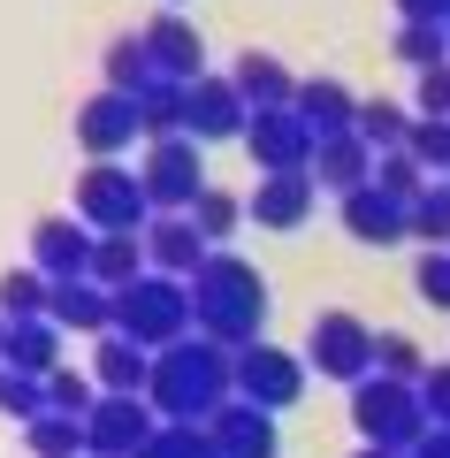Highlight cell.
Listing matches in <instances>:
<instances>
[{
  "instance_id": "obj_12",
  "label": "cell",
  "mask_w": 450,
  "mask_h": 458,
  "mask_svg": "<svg viewBox=\"0 0 450 458\" xmlns=\"http://www.w3.org/2000/svg\"><path fill=\"white\" fill-rule=\"evenodd\" d=\"M214 451L222 458H275V420L259 405H222L214 412Z\"/></svg>"
},
{
  "instance_id": "obj_4",
  "label": "cell",
  "mask_w": 450,
  "mask_h": 458,
  "mask_svg": "<svg viewBox=\"0 0 450 458\" xmlns=\"http://www.w3.org/2000/svg\"><path fill=\"white\" fill-rule=\"evenodd\" d=\"M359 428L374 451H420L428 443V405L412 382H359Z\"/></svg>"
},
{
  "instance_id": "obj_19",
  "label": "cell",
  "mask_w": 450,
  "mask_h": 458,
  "mask_svg": "<svg viewBox=\"0 0 450 458\" xmlns=\"http://www.w3.org/2000/svg\"><path fill=\"white\" fill-rule=\"evenodd\" d=\"M298 123L321 131V138H344L352 131V99H344L336 84H306V92H298Z\"/></svg>"
},
{
  "instance_id": "obj_26",
  "label": "cell",
  "mask_w": 450,
  "mask_h": 458,
  "mask_svg": "<svg viewBox=\"0 0 450 458\" xmlns=\"http://www.w3.org/2000/svg\"><path fill=\"white\" fill-rule=\"evenodd\" d=\"M138 458H222V451H214V436H199V428H161Z\"/></svg>"
},
{
  "instance_id": "obj_7",
  "label": "cell",
  "mask_w": 450,
  "mask_h": 458,
  "mask_svg": "<svg viewBox=\"0 0 450 458\" xmlns=\"http://www.w3.org/2000/svg\"><path fill=\"white\" fill-rule=\"evenodd\" d=\"M298 360L290 352H275V344H244L237 352V390H244V405H259V412H275V405H290L298 397Z\"/></svg>"
},
{
  "instance_id": "obj_2",
  "label": "cell",
  "mask_w": 450,
  "mask_h": 458,
  "mask_svg": "<svg viewBox=\"0 0 450 458\" xmlns=\"http://www.w3.org/2000/svg\"><path fill=\"white\" fill-rule=\"evenodd\" d=\"M259 306H267V291H259V276L244 260H222V252H214L191 276V313H199V328H207L214 344H252Z\"/></svg>"
},
{
  "instance_id": "obj_21",
  "label": "cell",
  "mask_w": 450,
  "mask_h": 458,
  "mask_svg": "<svg viewBox=\"0 0 450 458\" xmlns=\"http://www.w3.org/2000/svg\"><path fill=\"white\" fill-rule=\"evenodd\" d=\"M367 138H321V183H336L344 199L352 191H367Z\"/></svg>"
},
{
  "instance_id": "obj_17",
  "label": "cell",
  "mask_w": 450,
  "mask_h": 458,
  "mask_svg": "<svg viewBox=\"0 0 450 458\" xmlns=\"http://www.w3.org/2000/svg\"><path fill=\"white\" fill-rule=\"evenodd\" d=\"M77 131H84V146H92V153H115L130 131H138V107L107 92V99H92V107H84V123H77Z\"/></svg>"
},
{
  "instance_id": "obj_40",
  "label": "cell",
  "mask_w": 450,
  "mask_h": 458,
  "mask_svg": "<svg viewBox=\"0 0 450 458\" xmlns=\"http://www.w3.org/2000/svg\"><path fill=\"white\" fill-rule=\"evenodd\" d=\"M367 458H397V451H367Z\"/></svg>"
},
{
  "instance_id": "obj_29",
  "label": "cell",
  "mask_w": 450,
  "mask_h": 458,
  "mask_svg": "<svg viewBox=\"0 0 450 458\" xmlns=\"http://www.w3.org/2000/svg\"><path fill=\"white\" fill-rule=\"evenodd\" d=\"M0 412H47V382L38 375H16V367H8V375H0Z\"/></svg>"
},
{
  "instance_id": "obj_6",
  "label": "cell",
  "mask_w": 450,
  "mask_h": 458,
  "mask_svg": "<svg viewBox=\"0 0 450 458\" xmlns=\"http://www.w3.org/2000/svg\"><path fill=\"white\" fill-rule=\"evenodd\" d=\"M153 443V420H145L138 397H99L92 420H84V451L92 458H138Z\"/></svg>"
},
{
  "instance_id": "obj_8",
  "label": "cell",
  "mask_w": 450,
  "mask_h": 458,
  "mask_svg": "<svg viewBox=\"0 0 450 458\" xmlns=\"http://www.w3.org/2000/svg\"><path fill=\"white\" fill-rule=\"evenodd\" d=\"M313 367L336 375V382H359L374 367V336L352 321V313H321V321H313Z\"/></svg>"
},
{
  "instance_id": "obj_32",
  "label": "cell",
  "mask_w": 450,
  "mask_h": 458,
  "mask_svg": "<svg viewBox=\"0 0 450 458\" xmlns=\"http://www.w3.org/2000/svg\"><path fill=\"white\" fill-rule=\"evenodd\" d=\"M244 92H252L259 99V114H275V99H283V69H275V62H244Z\"/></svg>"
},
{
  "instance_id": "obj_5",
  "label": "cell",
  "mask_w": 450,
  "mask_h": 458,
  "mask_svg": "<svg viewBox=\"0 0 450 458\" xmlns=\"http://www.w3.org/2000/svg\"><path fill=\"white\" fill-rule=\"evenodd\" d=\"M77 199H84V222H99L107 237H130L145 222V207H153L145 199V176H123V168H92Z\"/></svg>"
},
{
  "instance_id": "obj_1",
  "label": "cell",
  "mask_w": 450,
  "mask_h": 458,
  "mask_svg": "<svg viewBox=\"0 0 450 458\" xmlns=\"http://www.w3.org/2000/svg\"><path fill=\"white\" fill-rule=\"evenodd\" d=\"M229 382H237V360H222L214 344H168L161 360H153V405L176 428H191V420H214L222 412Z\"/></svg>"
},
{
  "instance_id": "obj_13",
  "label": "cell",
  "mask_w": 450,
  "mask_h": 458,
  "mask_svg": "<svg viewBox=\"0 0 450 458\" xmlns=\"http://www.w3.org/2000/svg\"><path fill=\"white\" fill-rule=\"evenodd\" d=\"M47 321H54V328H107V321H115V291H99L92 276H69V283H54Z\"/></svg>"
},
{
  "instance_id": "obj_20",
  "label": "cell",
  "mask_w": 450,
  "mask_h": 458,
  "mask_svg": "<svg viewBox=\"0 0 450 458\" xmlns=\"http://www.w3.org/2000/svg\"><path fill=\"white\" fill-rule=\"evenodd\" d=\"M183 123H191L199 138H229L237 131V92H229V84H199L191 107H183Z\"/></svg>"
},
{
  "instance_id": "obj_10",
  "label": "cell",
  "mask_w": 450,
  "mask_h": 458,
  "mask_svg": "<svg viewBox=\"0 0 450 458\" xmlns=\"http://www.w3.org/2000/svg\"><path fill=\"white\" fill-rule=\"evenodd\" d=\"M145 199L153 207H199V153L183 138H161L145 161Z\"/></svg>"
},
{
  "instance_id": "obj_38",
  "label": "cell",
  "mask_w": 450,
  "mask_h": 458,
  "mask_svg": "<svg viewBox=\"0 0 450 458\" xmlns=\"http://www.w3.org/2000/svg\"><path fill=\"white\" fill-rule=\"evenodd\" d=\"M412 458H450V428H428V443H420Z\"/></svg>"
},
{
  "instance_id": "obj_11",
  "label": "cell",
  "mask_w": 450,
  "mask_h": 458,
  "mask_svg": "<svg viewBox=\"0 0 450 458\" xmlns=\"http://www.w3.org/2000/svg\"><path fill=\"white\" fill-rule=\"evenodd\" d=\"M344 222H352V237H367V245H397V237H412V207L389 199L382 183H367V191L344 199Z\"/></svg>"
},
{
  "instance_id": "obj_23",
  "label": "cell",
  "mask_w": 450,
  "mask_h": 458,
  "mask_svg": "<svg viewBox=\"0 0 450 458\" xmlns=\"http://www.w3.org/2000/svg\"><path fill=\"white\" fill-rule=\"evenodd\" d=\"M31 451L38 458H77L84 451V420H69V412H38V420H31Z\"/></svg>"
},
{
  "instance_id": "obj_33",
  "label": "cell",
  "mask_w": 450,
  "mask_h": 458,
  "mask_svg": "<svg viewBox=\"0 0 450 458\" xmlns=\"http://www.w3.org/2000/svg\"><path fill=\"white\" fill-rule=\"evenodd\" d=\"M420 291H428V306H450V252H428L420 260Z\"/></svg>"
},
{
  "instance_id": "obj_22",
  "label": "cell",
  "mask_w": 450,
  "mask_h": 458,
  "mask_svg": "<svg viewBox=\"0 0 450 458\" xmlns=\"http://www.w3.org/2000/svg\"><path fill=\"white\" fill-rule=\"evenodd\" d=\"M92 283H99V291H130V283H138V237H99Z\"/></svg>"
},
{
  "instance_id": "obj_14",
  "label": "cell",
  "mask_w": 450,
  "mask_h": 458,
  "mask_svg": "<svg viewBox=\"0 0 450 458\" xmlns=\"http://www.w3.org/2000/svg\"><path fill=\"white\" fill-rule=\"evenodd\" d=\"M92 237H84L77 222H38V267H47L54 283H69V276H92Z\"/></svg>"
},
{
  "instance_id": "obj_3",
  "label": "cell",
  "mask_w": 450,
  "mask_h": 458,
  "mask_svg": "<svg viewBox=\"0 0 450 458\" xmlns=\"http://www.w3.org/2000/svg\"><path fill=\"white\" fill-rule=\"evenodd\" d=\"M183 321H191V291L168 276H138L130 291H115V336L145 344V352L183 344Z\"/></svg>"
},
{
  "instance_id": "obj_31",
  "label": "cell",
  "mask_w": 450,
  "mask_h": 458,
  "mask_svg": "<svg viewBox=\"0 0 450 458\" xmlns=\"http://www.w3.org/2000/svg\"><path fill=\"white\" fill-rule=\"evenodd\" d=\"M359 138H367V146H389V138H404V114L389 107V99H374V107H359Z\"/></svg>"
},
{
  "instance_id": "obj_15",
  "label": "cell",
  "mask_w": 450,
  "mask_h": 458,
  "mask_svg": "<svg viewBox=\"0 0 450 458\" xmlns=\"http://www.w3.org/2000/svg\"><path fill=\"white\" fill-rule=\"evenodd\" d=\"M145 252L161 260V276H199V267H207V237H199V222H153V229H145Z\"/></svg>"
},
{
  "instance_id": "obj_35",
  "label": "cell",
  "mask_w": 450,
  "mask_h": 458,
  "mask_svg": "<svg viewBox=\"0 0 450 458\" xmlns=\"http://www.w3.org/2000/svg\"><path fill=\"white\" fill-rule=\"evenodd\" d=\"M229 222H237V207H229L222 191H199V237H222Z\"/></svg>"
},
{
  "instance_id": "obj_18",
  "label": "cell",
  "mask_w": 450,
  "mask_h": 458,
  "mask_svg": "<svg viewBox=\"0 0 450 458\" xmlns=\"http://www.w3.org/2000/svg\"><path fill=\"white\" fill-rule=\"evenodd\" d=\"M8 367L16 375H54V321H8Z\"/></svg>"
},
{
  "instance_id": "obj_36",
  "label": "cell",
  "mask_w": 450,
  "mask_h": 458,
  "mask_svg": "<svg viewBox=\"0 0 450 458\" xmlns=\"http://www.w3.org/2000/svg\"><path fill=\"white\" fill-rule=\"evenodd\" d=\"M153 54H161L168 69H191V62H199V54H191V38H183L176 23H161V31H153Z\"/></svg>"
},
{
  "instance_id": "obj_34",
  "label": "cell",
  "mask_w": 450,
  "mask_h": 458,
  "mask_svg": "<svg viewBox=\"0 0 450 458\" xmlns=\"http://www.w3.org/2000/svg\"><path fill=\"white\" fill-rule=\"evenodd\" d=\"M420 405H428V420H443V428H450V367L420 375Z\"/></svg>"
},
{
  "instance_id": "obj_25",
  "label": "cell",
  "mask_w": 450,
  "mask_h": 458,
  "mask_svg": "<svg viewBox=\"0 0 450 458\" xmlns=\"http://www.w3.org/2000/svg\"><path fill=\"white\" fill-rule=\"evenodd\" d=\"M412 237H443L450 245V183H428L412 199Z\"/></svg>"
},
{
  "instance_id": "obj_39",
  "label": "cell",
  "mask_w": 450,
  "mask_h": 458,
  "mask_svg": "<svg viewBox=\"0 0 450 458\" xmlns=\"http://www.w3.org/2000/svg\"><path fill=\"white\" fill-rule=\"evenodd\" d=\"M0 360H8V328H0Z\"/></svg>"
},
{
  "instance_id": "obj_28",
  "label": "cell",
  "mask_w": 450,
  "mask_h": 458,
  "mask_svg": "<svg viewBox=\"0 0 450 458\" xmlns=\"http://www.w3.org/2000/svg\"><path fill=\"white\" fill-rule=\"evenodd\" d=\"M404 153H412L420 168H450V114H428V123L412 131V146H404Z\"/></svg>"
},
{
  "instance_id": "obj_27",
  "label": "cell",
  "mask_w": 450,
  "mask_h": 458,
  "mask_svg": "<svg viewBox=\"0 0 450 458\" xmlns=\"http://www.w3.org/2000/svg\"><path fill=\"white\" fill-rule=\"evenodd\" d=\"M47 405H54V412H69V420H92V382L54 367V375H47Z\"/></svg>"
},
{
  "instance_id": "obj_37",
  "label": "cell",
  "mask_w": 450,
  "mask_h": 458,
  "mask_svg": "<svg viewBox=\"0 0 450 458\" xmlns=\"http://www.w3.org/2000/svg\"><path fill=\"white\" fill-rule=\"evenodd\" d=\"M420 107H428V114H450V69H428V77H420Z\"/></svg>"
},
{
  "instance_id": "obj_9",
  "label": "cell",
  "mask_w": 450,
  "mask_h": 458,
  "mask_svg": "<svg viewBox=\"0 0 450 458\" xmlns=\"http://www.w3.org/2000/svg\"><path fill=\"white\" fill-rule=\"evenodd\" d=\"M252 153H259V168L267 176H306V161H313V131L298 123V114H259L252 123Z\"/></svg>"
},
{
  "instance_id": "obj_16",
  "label": "cell",
  "mask_w": 450,
  "mask_h": 458,
  "mask_svg": "<svg viewBox=\"0 0 450 458\" xmlns=\"http://www.w3.org/2000/svg\"><path fill=\"white\" fill-rule=\"evenodd\" d=\"M306 207H313V176H267V183H259V199H252V214H259V222H275V229L306 222Z\"/></svg>"
},
{
  "instance_id": "obj_24",
  "label": "cell",
  "mask_w": 450,
  "mask_h": 458,
  "mask_svg": "<svg viewBox=\"0 0 450 458\" xmlns=\"http://www.w3.org/2000/svg\"><path fill=\"white\" fill-rule=\"evenodd\" d=\"M47 306H54V283L47 276H8V283H0V313H8V321H38Z\"/></svg>"
},
{
  "instance_id": "obj_30",
  "label": "cell",
  "mask_w": 450,
  "mask_h": 458,
  "mask_svg": "<svg viewBox=\"0 0 450 458\" xmlns=\"http://www.w3.org/2000/svg\"><path fill=\"white\" fill-rule=\"evenodd\" d=\"M374 360H382L389 382H420V344L412 336H382V344H374Z\"/></svg>"
}]
</instances>
